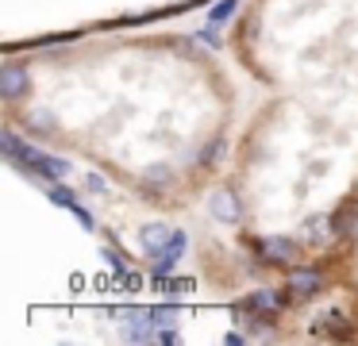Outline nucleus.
Returning a JSON list of instances; mask_svg holds the SVG:
<instances>
[{"instance_id":"1","label":"nucleus","mask_w":358,"mask_h":346,"mask_svg":"<svg viewBox=\"0 0 358 346\" xmlns=\"http://www.w3.org/2000/svg\"><path fill=\"white\" fill-rule=\"evenodd\" d=\"M4 154H8V158H16V161H24V166L35 169L39 177H62L66 169H70L62 158H50V154L35 150V146H27L24 138L12 135V131H4Z\"/></svg>"},{"instance_id":"2","label":"nucleus","mask_w":358,"mask_h":346,"mask_svg":"<svg viewBox=\"0 0 358 346\" xmlns=\"http://www.w3.org/2000/svg\"><path fill=\"white\" fill-rule=\"evenodd\" d=\"M255 250L266 266H293V261H301V246L293 238H266V243H255Z\"/></svg>"},{"instance_id":"3","label":"nucleus","mask_w":358,"mask_h":346,"mask_svg":"<svg viewBox=\"0 0 358 346\" xmlns=\"http://www.w3.org/2000/svg\"><path fill=\"white\" fill-rule=\"evenodd\" d=\"M320 289H324V277H320V269L301 266V269H293V273H289V292H293V300H312Z\"/></svg>"},{"instance_id":"4","label":"nucleus","mask_w":358,"mask_h":346,"mask_svg":"<svg viewBox=\"0 0 358 346\" xmlns=\"http://www.w3.org/2000/svg\"><path fill=\"white\" fill-rule=\"evenodd\" d=\"M24 89H27L24 66H16V62H8V66L0 69V92H4V100H16Z\"/></svg>"},{"instance_id":"5","label":"nucleus","mask_w":358,"mask_h":346,"mask_svg":"<svg viewBox=\"0 0 358 346\" xmlns=\"http://www.w3.org/2000/svg\"><path fill=\"white\" fill-rule=\"evenodd\" d=\"M289 300H293V292H255V296H250V308H255V312H266V315H281Z\"/></svg>"},{"instance_id":"6","label":"nucleus","mask_w":358,"mask_h":346,"mask_svg":"<svg viewBox=\"0 0 358 346\" xmlns=\"http://www.w3.org/2000/svg\"><path fill=\"white\" fill-rule=\"evenodd\" d=\"M50 200H55V204H62V208H70V212L78 215V219L85 223V227H93V215H89L85 208L78 204V196H73V189H66V185H55V189H50Z\"/></svg>"},{"instance_id":"7","label":"nucleus","mask_w":358,"mask_h":346,"mask_svg":"<svg viewBox=\"0 0 358 346\" xmlns=\"http://www.w3.org/2000/svg\"><path fill=\"white\" fill-rule=\"evenodd\" d=\"M212 215L224 223H235L239 219V204H235V192L231 189H220L216 196H212Z\"/></svg>"},{"instance_id":"8","label":"nucleus","mask_w":358,"mask_h":346,"mask_svg":"<svg viewBox=\"0 0 358 346\" xmlns=\"http://www.w3.org/2000/svg\"><path fill=\"white\" fill-rule=\"evenodd\" d=\"M170 238H173L170 227H143V250H147L150 258H158V254L170 246Z\"/></svg>"},{"instance_id":"9","label":"nucleus","mask_w":358,"mask_h":346,"mask_svg":"<svg viewBox=\"0 0 358 346\" xmlns=\"http://www.w3.org/2000/svg\"><path fill=\"white\" fill-rule=\"evenodd\" d=\"M355 215H358V204H355V200H350V204L343 208V212H335V215H331L335 235H350V231H355Z\"/></svg>"},{"instance_id":"10","label":"nucleus","mask_w":358,"mask_h":346,"mask_svg":"<svg viewBox=\"0 0 358 346\" xmlns=\"http://www.w3.org/2000/svg\"><path fill=\"white\" fill-rule=\"evenodd\" d=\"M304 235H308L312 243H324L327 235H335V231H327V219H324V215H312V219L304 223Z\"/></svg>"},{"instance_id":"11","label":"nucleus","mask_w":358,"mask_h":346,"mask_svg":"<svg viewBox=\"0 0 358 346\" xmlns=\"http://www.w3.org/2000/svg\"><path fill=\"white\" fill-rule=\"evenodd\" d=\"M150 315H155V323H158V327H173V323H178V308H173V304L150 308Z\"/></svg>"},{"instance_id":"12","label":"nucleus","mask_w":358,"mask_h":346,"mask_svg":"<svg viewBox=\"0 0 358 346\" xmlns=\"http://www.w3.org/2000/svg\"><path fill=\"white\" fill-rule=\"evenodd\" d=\"M27 127H39V131H55V120H50L43 108H35L31 115H27Z\"/></svg>"},{"instance_id":"13","label":"nucleus","mask_w":358,"mask_h":346,"mask_svg":"<svg viewBox=\"0 0 358 346\" xmlns=\"http://www.w3.org/2000/svg\"><path fill=\"white\" fill-rule=\"evenodd\" d=\"M166 289H170L173 300H181V296H189V292H193V281H166Z\"/></svg>"},{"instance_id":"14","label":"nucleus","mask_w":358,"mask_h":346,"mask_svg":"<svg viewBox=\"0 0 358 346\" xmlns=\"http://www.w3.org/2000/svg\"><path fill=\"white\" fill-rule=\"evenodd\" d=\"M235 4H239V0H224V4H220L216 12H212V23H224L227 15H231V8H235Z\"/></svg>"},{"instance_id":"15","label":"nucleus","mask_w":358,"mask_h":346,"mask_svg":"<svg viewBox=\"0 0 358 346\" xmlns=\"http://www.w3.org/2000/svg\"><path fill=\"white\" fill-rule=\"evenodd\" d=\"M89 189H93V192H104V181H101V177L89 173Z\"/></svg>"}]
</instances>
